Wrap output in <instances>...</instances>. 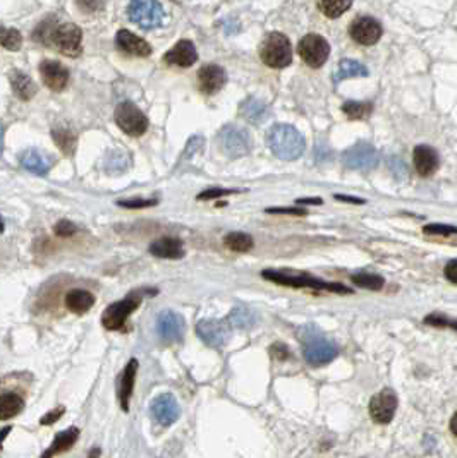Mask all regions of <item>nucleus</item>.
Returning <instances> with one entry per match:
<instances>
[{
	"mask_svg": "<svg viewBox=\"0 0 457 458\" xmlns=\"http://www.w3.org/2000/svg\"><path fill=\"white\" fill-rule=\"evenodd\" d=\"M425 321H427L428 325H434V326H449V328H454V330H457V321H454V319L445 318V316H440V315L427 316V319H425Z\"/></svg>",
	"mask_w": 457,
	"mask_h": 458,
	"instance_id": "42",
	"label": "nucleus"
},
{
	"mask_svg": "<svg viewBox=\"0 0 457 458\" xmlns=\"http://www.w3.org/2000/svg\"><path fill=\"white\" fill-rule=\"evenodd\" d=\"M298 204H322V199H318V197H315V199L308 197V199H298Z\"/></svg>",
	"mask_w": 457,
	"mask_h": 458,
	"instance_id": "50",
	"label": "nucleus"
},
{
	"mask_svg": "<svg viewBox=\"0 0 457 458\" xmlns=\"http://www.w3.org/2000/svg\"><path fill=\"white\" fill-rule=\"evenodd\" d=\"M3 151V126L0 124V155Z\"/></svg>",
	"mask_w": 457,
	"mask_h": 458,
	"instance_id": "53",
	"label": "nucleus"
},
{
	"mask_svg": "<svg viewBox=\"0 0 457 458\" xmlns=\"http://www.w3.org/2000/svg\"><path fill=\"white\" fill-rule=\"evenodd\" d=\"M40 74L45 86L54 91H62L69 83L68 67L57 61H43L40 64Z\"/></svg>",
	"mask_w": 457,
	"mask_h": 458,
	"instance_id": "18",
	"label": "nucleus"
},
{
	"mask_svg": "<svg viewBox=\"0 0 457 458\" xmlns=\"http://www.w3.org/2000/svg\"><path fill=\"white\" fill-rule=\"evenodd\" d=\"M0 232H3V223H2V220H0Z\"/></svg>",
	"mask_w": 457,
	"mask_h": 458,
	"instance_id": "55",
	"label": "nucleus"
},
{
	"mask_svg": "<svg viewBox=\"0 0 457 458\" xmlns=\"http://www.w3.org/2000/svg\"><path fill=\"white\" fill-rule=\"evenodd\" d=\"M55 26H57V21H55V17H48V19H45L43 23L37 28V31L33 33V38L35 40H40L41 43L50 45L48 41H50Z\"/></svg>",
	"mask_w": 457,
	"mask_h": 458,
	"instance_id": "38",
	"label": "nucleus"
},
{
	"mask_svg": "<svg viewBox=\"0 0 457 458\" xmlns=\"http://www.w3.org/2000/svg\"><path fill=\"white\" fill-rule=\"evenodd\" d=\"M219 146L228 158H241L251 151V137L246 129L228 124L220 129Z\"/></svg>",
	"mask_w": 457,
	"mask_h": 458,
	"instance_id": "6",
	"label": "nucleus"
},
{
	"mask_svg": "<svg viewBox=\"0 0 457 458\" xmlns=\"http://www.w3.org/2000/svg\"><path fill=\"white\" fill-rule=\"evenodd\" d=\"M21 167L35 175H47L55 165V158L41 150H26L19 157Z\"/></svg>",
	"mask_w": 457,
	"mask_h": 458,
	"instance_id": "17",
	"label": "nucleus"
},
{
	"mask_svg": "<svg viewBox=\"0 0 457 458\" xmlns=\"http://www.w3.org/2000/svg\"><path fill=\"white\" fill-rule=\"evenodd\" d=\"M227 323L231 326L237 328V330H249L258 323V316L253 309L244 308V306H235L228 315Z\"/></svg>",
	"mask_w": 457,
	"mask_h": 458,
	"instance_id": "29",
	"label": "nucleus"
},
{
	"mask_svg": "<svg viewBox=\"0 0 457 458\" xmlns=\"http://www.w3.org/2000/svg\"><path fill=\"white\" fill-rule=\"evenodd\" d=\"M451 429H452V432H454V435L457 436V412H456L454 417H452V421H451Z\"/></svg>",
	"mask_w": 457,
	"mask_h": 458,
	"instance_id": "52",
	"label": "nucleus"
},
{
	"mask_svg": "<svg viewBox=\"0 0 457 458\" xmlns=\"http://www.w3.org/2000/svg\"><path fill=\"white\" fill-rule=\"evenodd\" d=\"M298 54H300L301 61L306 66L316 69V67L323 66L327 62L330 55V47L325 38L320 37V34L309 33L301 38L300 45H298Z\"/></svg>",
	"mask_w": 457,
	"mask_h": 458,
	"instance_id": "10",
	"label": "nucleus"
},
{
	"mask_svg": "<svg viewBox=\"0 0 457 458\" xmlns=\"http://www.w3.org/2000/svg\"><path fill=\"white\" fill-rule=\"evenodd\" d=\"M445 277H447V280L452 281V283H457V259H452V261L447 263V266H445Z\"/></svg>",
	"mask_w": 457,
	"mask_h": 458,
	"instance_id": "47",
	"label": "nucleus"
},
{
	"mask_svg": "<svg viewBox=\"0 0 457 458\" xmlns=\"http://www.w3.org/2000/svg\"><path fill=\"white\" fill-rule=\"evenodd\" d=\"M224 242L234 252H248L253 249V237L244 232H231L226 235Z\"/></svg>",
	"mask_w": 457,
	"mask_h": 458,
	"instance_id": "34",
	"label": "nucleus"
},
{
	"mask_svg": "<svg viewBox=\"0 0 457 458\" xmlns=\"http://www.w3.org/2000/svg\"><path fill=\"white\" fill-rule=\"evenodd\" d=\"M100 453H101L100 448H93L90 452V457H88V458H98V457H100Z\"/></svg>",
	"mask_w": 457,
	"mask_h": 458,
	"instance_id": "54",
	"label": "nucleus"
},
{
	"mask_svg": "<svg viewBox=\"0 0 457 458\" xmlns=\"http://www.w3.org/2000/svg\"><path fill=\"white\" fill-rule=\"evenodd\" d=\"M196 333L208 347L220 348L231 338V325L219 319H203L196 325Z\"/></svg>",
	"mask_w": 457,
	"mask_h": 458,
	"instance_id": "13",
	"label": "nucleus"
},
{
	"mask_svg": "<svg viewBox=\"0 0 457 458\" xmlns=\"http://www.w3.org/2000/svg\"><path fill=\"white\" fill-rule=\"evenodd\" d=\"M353 281L361 288H367V290H380L383 287V278L378 275L371 273H360L354 275Z\"/></svg>",
	"mask_w": 457,
	"mask_h": 458,
	"instance_id": "37",
	"label": "nucleus"
},
{
	"mask_svg": "<svg viewBox=\"0 0 457 458\" xmlns=\"http://www.w3.org/2000/svg\"><path fill=\"white\" fill-rule=\"evenodd\" d=\"M342 163L351 170H371L380 163V153L368 143H358L356 146L344 151Z\"/></svg>",
	"mask_w": 457,
	"mask_h": 458,
	"instance_id": "11",
	"label": "nucleus"
},
{
	"mask_svg": "<svg viewBox=\"0 0 457 458\" xmlns=\"http://www.w3.org/2000/svg\"><path fill=\"white\" fill-rule=\"evenodd\" d=\"M303 355L309 366H325L339 355V347L320 333H308L303 344Z\"/></svg>",
	"mask_w": 457,
	"mask_h": 458,
	"instance_id": "4",
	"label": "nucleus"
},
{
	"mask_svg": "<svg viewBox=\"0 0 457 458\" xmlns=\"http://www.w3.org/2000/svg\"><path fill=\"white\" fill-rule=\"evenodd\" d=\"M157 335L164 344H174V341H181L184 337L186 323L181 315L174 311H162L157 316Z\"/></svg>",
	"mask_w": 457,
	"mask_h": 458,
	"instance_id": "12",
	"label": "nucleus"
},
{
	"mask_svg": "<svg viewBox=\"0 0 457 458\" xmlns=\"http://www.w3.org/2000/svg\"><path fill=\"white\" fill-rule=\"evenodd\" d=\"M115 124L119 126V129H122V132H126L131 137L143 136L148 129V119L146 115L139 110L136 105H133L131 101H126L121 103L115 108Z\"/></svg>",
	"mask_w": 457,
	"mask_h": 458,
	"instance_id": "8",
	"label": "nucleus"
},
{
	"mask_svg": "<svg viewBox=\"0 0 457 458\" xmlns=\"http://www.w3.org/2000/svg\"><path fill=\"white\" fill-rule=\"evenodd\" d=\"M260 57L272 69H284L293 62V45L284 33H270L260 47Z\"/></svg>",
	"mask_w": 457,
	"mask_h": 458,
	"instance_id": "2",
	"label": "nucleus"
},
{
	"mask_svg": "<svg viewBox=\"0 0 457 458\" xmlns=\"http://www.w3.org/2000/svg\"><path fill=\"white\" fill-rule=\"evenodd\" d=\"M358 76H368V69L367 66H363L361 62L353 61V59H346L339 64V69H337L336 76L332 77L333 83L339 84L342 79H347V77H358Z\"/></svg>",
	"mask_w": 457,
	"mask_h": 458,
	"instance_id": "33",
	"label": "nucleus"
},
{
	"mask_svg": "<svg viewBox=\"0 0 457 458\" xmlns=\"http://www.w3.org/2000/svg\"><path fill=\"white\" fill-rule=\"evenodd\" d=\"M64 412H66V408L62 407V405H61V407L54 408V410L48 412V414H45L43 417H41L40 424H41V426H50V424H54V422H57L59 419H61L62 415H64Z\"/></svg>",
	"mask_w": 457,
	"mask_h": 458,
	"instance_id": "44",
	"label": "nucleus"
},
{
	"mask_svg": "<svg viewBox=\"0 0 457 458\" xmlns=\"http://www.w3.org/2000/svg\"><path fill=\"white\" fill-rule=\"evenodd\" d=\"M382 24L378 23L375 17L370 16H363L358 17V19L353 21L349 28V34L356 43L364 45V47H370V45H375L378 40L382 38Z\"/></svg>",
	"mask_w": 457,
	"mask_h": 458,
	"instance_id": "14",
	"label": "nucleus"
},
{
	"mask_svg": "<svg viewBox=\"0 0 457 458\" xmlns=\"http://www.w3.org/2000/svg\"><path fill=\"white\" fill-rule=\"evenodd\" d=\"M77 438H79V429L75 428V426L66 429V431L59 432L54 441H52V445L48 446V450H45L41 458H54L55 455H59V453L68 452V450L72 448V445L77 441Z\"/></svg>",
	"mask_w": 457,
	"mask_h": 458,
	"instance_id": "26",
	"label": "nucleus"
},
{
	"mask_svg": "<svg viewBox=\"0 0 457 458\" xmlns=\"http://www.w3.org/2000/svg\"><path fill=\"white\" fill-rule=\"evenodd\" d=\"M152 415L162 428H168L174 424L181 415L177 398L172 393H162L152 401Z\"/></svg>",
	"mask_w": 457,
	"mask_h": 458,
	"instance_id": "15",
	"label": "nucleus"
},
{
	"mask_svg": "<svg viewBox=\"0 0 457 458\" xmlns=\"http://www.w3.org/2000/svg\"><path fill=\"white\" fill-rule=\"evenodd\" d=\"M237 191H232V189H208V191H203L202 195H198L200 201H206V199H215V197H222V196H228L234 195Z\"/></svg>",
	"mask_w": 457,
	"mask_h": 458,
	"instance_id": "43",
	"label": "nucleus"
},
{
	"mask_svg": "<svg viewBox=\"0 0 457 458\" xmlns=\"http://www.w3.org/2000/svg\"><path fill=\"white\" fill-rule=\"evenodd\" d=\"M10 84H12L16 97L21 98V100H31L37 94V84L33 83L30 76L23 72H14L12 77H10Z\"/></svg>",
	"mask_w": 457,
	"mask_h": 458,
	"instance_id": "30",
	"label": "nucleus"
},
{
	"mask_svg": "<svg viewBox=\"0 0 457 458\" xmlns=\"http://www.w3.org/2000/svg\"><path fill=\"white\" fill-rule=\"evenodd\" d=\"M344 114L353 121H360V119H367L371 114L373 107L371 103H360V101H347L342 107Z\"/></svg>",
	"mask_w": 457,
	"mask_h": 458,
	"instance_id": "36",
	"label": "nucleus"
},
{
	"mask_svg": "<svg viewBox=\"0 0 457 458\" xmlns=\"http://www.w3.org/2000/svg\"><path fill=\"white\" fill-rule=\"evenodd\" d=\"M128 17L143 30H153L164 23L165 10L158 0H131Z\"/></svg>",
	"mask_w": 457,
	"mask_h": 458,
	"instance_id": "5",
	"label": "nucleus"
},
{
	"mask_svg": "<svg viewBox=\"0 0 457 458\" xmlns=\"http://www.w3.org/2000/svg\"><path fill=\"white\" fill-rule=\"evenodd\" d=\"M139 304H142V295H136V292H133L131 295H128L122 301L114 302L105 309L101 315V325L108 331L121 330L126 319L139 308Z\"/></svg>",
	"mask_w": 457,
	"mask_h": 458,
	"instance_id": "7",
	"label": "nucleus"
},
{
	"mask_svg": "<svg viewBox=\"0 0 457 458\" xmlns=\"http://www.w3.org/2000/svg\"><path fill=\"white\" fill-rule=\"evenodd\" d=\"M390 163H393V165H390V168H392L393 172H396V170L400 172V179L406 177V167H404V161L397 160V158H392V160H390Z\"/></svg>",
	"mask_w": 457,
	"mask_h": 458,
	"instance_id": "48",
	"label": "nucleus"
},
{
	"mask_svg": "<svg viewBox=\"0 0 457 458\" xmlns=\"http://www.w3.org/2000/svg\"><path fill=\"white\" fill-rule=\"evenodd\" d=\"M270 151L280 160H298L304 153V137L296 128L287 124L273 126L266 134Z\"/></svg>",
	"mask_w": 457,
	"mask_h": 458,
	"instance_id": "1",
	"label": "nucleus"
},
{
	"mask_svg": "<svg viewBox=\"0 0 457 458\" xmlns=\"http://www.w3.org/2000/svg\"><path fill=\"white\" fill-rule=\"evenodd\" d=\"M0 45L7 50H19L21 45H23V37L17 30H12V28H3L0 26Z\"/></svg>",
	"mask_w": 457,
	"mask_h": 458,
	"instance_id": "35",
	"label": "nucleus"
},
{
	"mask_svg": "<svg viewBox=\"0 0 457 458\" xmlns=\"http://www.w3.org/2000/svg\"><path fill=\"white\" fill-rule=\"evenodd\" d=\"M115 43H117L119 50L128 55H135V57H148L152 54V47L143 38L136 37L135 33L128 30L117 31Z\"/></svg>",
	"mask_w": 457,
	"mask_h": 458,
	"instance_id": "21",
	"label": "nucleus"
},
{
	"mask_svg": "<svg viewBox=\"0 0 457 458\" xmlns=\"http://www.w3.org/2000/svg\"><path fill=\"white\" fill-rule=\"evenodd\" d=\"M353 0H316V7L329 19H337L349 10Z\"/></svg>",
	"mask_w": 457,
	"mask_h": 458,
	"instance_id": "32",
	"label": "nucleus"
},
{
	"mask_svg": "<svg viewBox=\"0 0 457 458\" xmlns=\"http://www.w3.org/2000/svg\"><path fill=\"white\" fill-rule=\"evenodd\" d=\"M165 64L168 66H177V67H191L198 61V52L193 41L181 40L177 45L171 48L164 57Z\"/></svg>",
	"mask_w": 457,
	"mask_h": 458,
	"instance_id": "20",
	"label": "nucleus"
},
{
	"mask_svg": "<svg viewBox=\"0 0 457 458\" xmlns=\"http://www.w3.org/2000/svg\"><path fill=\"white\" fill-rule=\"evenodd\" d=\"M262 277L265 280L273 281V283L286 285V287L294 288H315V290H330V292H339V294H353V290L344 285L339 283H327V281L318 280V278L308 277V275H287L282 271H273L266 270L263 271Z\"/></svg>",
	"mask_w": 457,
	"mask_h": 458,
	"instance_id": "3",
	"label": "nucleus"
},
{
	"mask_svg": "<svg viewBox=\"0 0 457 458\" xmlns=\"http://www.w3.org/2000/svg\"><path fill=\"white\" fill-rule=\"evenodd\" d=\"M77 6H79V9H83L84 12L88 14L95 12V10H98L101 7L98 0H77Z\"/></svg>",
	"mask_w": 457,
	"mask_h": 458,
	"instance_id": "45",
	"label": "nucleus"
},
{
	"mask_svg": "<svg viewBox=\"0 0 457 458\" xmlns=\"http://www.w3.org/2000/svg\"><path fill=\"white\" fill-rule=\"evenodd\" d=\"M52 45H55L59 52H62L68 57H79L81 52H83V33H81L79 28L76 24L68 23V24H57L54 28V33L50 38Z\"/></svg>",
	"mask_w": 457,
	"mask_h": 458,
	"instance_id": "9",
	"label": "nucleus"
},
{
	"mask_svg": "<svg viewBox=\"0 0 457 458\" xmlns=\"http://www.w3.org/2000/svg\"><path fill=\"white\" fill-rule=\"evenodd\" d=\"M266 213L300 215V217H303V215H306V211L304 210H300V208H270V210H266Z\"/></svg>",
	"mask_w": 457,
	"mask_h": 458,
	"instance_id": "46",
	"label": "nucleus"
},
{
	"mask_svg": "<svg viewBox=\"0 0 457 458\" xmlns=\"http://www.w3.org/2000/svg\"><path fill=\"white\" fill-rule=\"evenodd\" d=\"M117 204L122 208H129V210H139V208L157 206L158 199H124L117 201Z\"/></svg>",
	"mask_w": 457,
	"mask_h": 458,
	"instance_id": "40",
	"label": "nucleus"
},
{
	"mask_svg": "<svg viewBox=\"0 0 457 458\" xmlns=\"http://www.w3.org/2000/svg\"><path fill=\"white\" fill-rule=\"evenodd\" d=\"M425 234H430V235H454L457 234V228L452 227V225H442V223H434V225H427V227L423 228Z\"/></svg>",
	"mask_w": 457,
	"mask_h": 458,
	"instance_id": "39",
	"label": "nucleus"
},
{
	"mask_svg": "<svg viewBox=\"0 0 457 458\" xmlns=\"http://www.w3.org/2000/svg\"><path fill=\"white\" fill-rule=\"evenodd\" d=\"M150 252L157 258L164 259H181L184 256L182 242L175 237H162L150 246Z\"/></svg>",
	"mask_w": 457,
	"mask_h": 458,
	"instance_id": "24",
	"label": "nucleus"
},
{
	"mask_svg": "<svg viewBox=\"0 0 457 458\" xmlns=\"http://www.w3.org/2000/svg\"><path fill=\"white\" fill-rule=\"evenodd\" d=\"M241 115L251 124H262L270 117V110L263 101L256 98H248L241 103Z\"/></svg>",
	"mask_w": 457,
	"mask_h": 458,
	"instance_id": "28",
	"label": "nucleus"
},
{
	"mask_svg": "<svg viewBox=\"0 0 457 458\" xmlns=\"http://www.w3.org/2000/svg\"><path fill=\"white\" fill-rule=\"evenodd\" d=\"M198 81H200V90L205 94H215L219 93L224 88L227 81V74L224 70V67L208 64L203 66L198 72Z\"/></svg>",
	"mask_w": 457,
	"mask_h": 458,
	"instance_id": "19",
	"label": "nucleus"
},
{
	"mask_svg": "<svg viewBox=\"0 0 457 458\" xmlns=\"http://www.w3.org/2000/svg\"><path fill=\"white\" fill-rule=\"evenodd\" d=\"M339 201H347V203H363V199H356V197H351V196H336Z\"/></svg>",
	"mask_w": 457,
	"mask_h": 458,
	"instance_id": "49",
	"label": "nucleus"
},
{
	"mask_svg": "<svg viewBox=\"0 0 457 458\" xmlns=\"http://www.w3.org/2000/svg\"><path fill=\"white\" fill-rule=\"evenodd\" d=\"M397 410V397L392 390L385 388L375 395L370 401L371 419L378 424H389Z\"/></svg>",
	"mask_w": 457,
	"mask_h": 458,
	"instance_id": "16",
	"label": "nucleus"
},
{
	"mask_svg": "<svg viewBox=\"0 0 457 458\" xmlns=\"http://www.w3.org/2000/svg\"><path fill=\"white\" fill-rule=\"evenodd\" d=\"M66 308L71 312L76 315H84V312L90 311L95 304V295L90 290H84V288H72L66 294Z\"/></svg>",
	"mask_w": 457,
	"mask_h": 458,
	"instance_id": "25",
	"label": "nucleus"
},
{
	"mask_svg": "<svg viewBox=\"0 0 457 458\" xmlns=\"http://www.w3.org/2000/svg\"><path fill=\"white\" fill-rule=\"evenodd\" d=\"M24 408L23 395L17 392H2L0 393V421H7L19 415Z\"/></svg>",
	"mask_w": 457,
	"mask_h": 458,
	"instance_id": "27",
	"label": "nucleus"
},
{
	"mask_svg": "<svg viewBox=\"0 0 457 458\" xmlns=\"http://www.w3.org/2000/svg\"><path fill=\"white\" fill-rule=\"evenodd\" d=\"M52 139L55 141V144L59 146V150L62 151L68 157H72L76 151L77 137L76 134L68 128H55L52 129Z\"/></svg>",
	"mask_w": 457,
	"mask_h": 458,
	"instance_id": "31",
	"label": "nucleus"
},
{
	"mask_svg": "<svg viewBox=\"0 0 457 458\" xmlns=\"http://www.w3.org/2000/svg\"><path fill=\"white\" fill-rule=\"evenodd\" d=\"M9 432H10V428H9V426H7V428H3L2 431H0V448H2L3 439H6L7 436H9Z\"/></svg>",
	"mask_w": 457,
	"mask_h": 458,
	"instance_id": "51",
	"label": "nucleus"
},
{
	"mask_svg": "<svg viewBox=\"0 0 457 458\" xmlns=\"http://www.w3.org/2000/svg\"><path fill=\"white\" fill-rule=\"evenodd\" d=\"M413 163L418 175H421V177H430L438 168L437 151L430 146H425V144L416 146L413 153Z\"/></svg>",
	"mask_w": 457,
	"mask_h": 458,
	"instance_id": "22",
	"label": "nucleus"
},
{
	"mask_svg": "<svg viewBox=\"0 0 457 458\" xmlns=\"http://www.w3.org/2000/svg\"><path fill=\"white\" fill-rule=\"evenodd\" d=\"M54 232L55 235H59V237H72V235L77 232V227L72 223V221L61 220L57 221V225L54 227Z\"/></svg>",
	"mask_w": 457,
	"mask_h": 458,
	"instance_id": "41",
	"label": "nucleus"
},
{
	"mask_svg": "<svg viewBox=\"0 0 457 458\" xmlns=\"http://www.w3.org/2000/svg\"><path fill=\"white\" fill-rule=\"evenodd\" d=\"M138 361L131 359L128 366L122 371L121 379H119V401H121V408L124 412L129 410V401H131L133 390H135L136 381V372H138Z\"/></svg>",
	"mask_w": 457,
	"mask_h": 458,
	"instance_id": "23",
	"label": "nucleus"
}]
</instances>
